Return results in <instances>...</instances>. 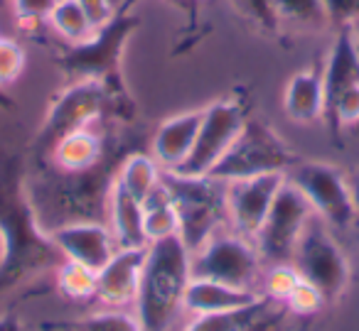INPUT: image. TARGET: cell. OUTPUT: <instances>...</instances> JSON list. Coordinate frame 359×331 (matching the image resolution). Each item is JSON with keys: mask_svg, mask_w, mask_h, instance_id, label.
Segmentation results:
<instances>
[{"mask_svg": "<svg viewBox=\"0 0 359 331\" xmlns=\"http://www.w3.org/2000/svg\"><path fill=\"white\" fill-rule=\"evenodd\" d=\"M313 216L315 211L308 199L303 197V192L285 179L254 238L264 265H278V262L293 260L295 246H298L300 236Z\"/></svg>", "mask_w": 359, "mask_h": 331, "instance_id": "9c48e42d", "label": "cell"}, {"mask_svg": "<svg viewBox=\"0 0 359 331\" xmlns=\"http://www.w3.org/2000/svg\"><path fill=\"white\" fill-rule=\"evenodd\" d=\"M349 130H352V135H357V138H359V120H357V125H352Z\"/></svg>", "mask_w": 359, "mask_h": 331, "instance_id": "ab89813d", "label": "cell"}, {"mask_svg": "<svg viewBox=\"0 0 359 331\" xmlns=\"http://www.w3.org/2000/svg\"><path fill=\"white\" fill-rule=\"evenodd\" d=\"M349 182V192H352V202H354V226H359V169H354L347 177Z\"/></svg>", "mask_w": 359, "mask_h": 331, "instance_id": "d590c367", "label": "cell"}, {"mask_svg": "<svg viewBox=\"0 0 359 331\" xmlns=\"http://www.w3.org/2000/svg\"><path fill=\"white\" fill-rule=\"evenodd\" d=\"M138 25L140 20L135 15H118L116 13L114 20L101 27V30H96L86 42L72 45V50L57 59V66L72 81L99 79L111 89L123 91L118 74L121 50H123L126 40L133 35V30Z\"/></svg>", "mask_w": 359, "mask_h": 331, "instance_id": "52a82bcc", "label": "cell"}, {"mask_svg": "<svg viewBox=\"0 0 359 331\" xmlns=\"http://www.w3.org/2000/svg\"><path fill=\"white\" fill-rule=\"evenodd\" d=\"M0 331H25L18 314H0Z\"/></svg>", "mask_w": 359, "mask_h": 331, "instance_id": "8d00e7d4", "label": "cell"}, {"mask_svg": "<svg viewBox=\"0 0 359 331\" xmlns=\"http://www.w3.org/2000/svg\"><path fill=\"white\" fill-rule=\"evenodd\" d=\"M300 275L293 267V262H278V265H266L264 275H261L259 292L264 297H269L276 304H283L290 297V292L295 290Z\"/></svg>", "mask_w": 359, "mask_h": 331, "instance_id": "4316f807", "label": "cell"}, {"mask_svg": "<svg viewBox=\"0 0 359 331\" xmlns=\"http://www.w3.org/2000/svg\"><path fill=\"white\" fill-rule=\"evenodd\" d=\"M72 329L74 331H143L138 319H135V314L130 316L121 309H114V307L74 321Z\"/></svg>", "mask_w": 359, "mask_h": 331, "instance_id": "83f0119b", "label": "cell"}, {"mask_svg": "<svg viewBox=\"0 0 359 331\" xmlns=\"http://www.w3.org/2000/svg\"><path fill=\"white\" fill-rule=\"evenodd\" d=\"M290 184L303 192L310 202L315 216H320L330 228L349 231L354 228V202L349 192L347 174L339 172V167L327 162H303L285 174Z\"/></svg>", "mask_w": 359, "mask_h": 331, "instance_id": "30bf717a", "label": "cell"}, {"mask_svg": "<svg viewBox=\"0 0 359 331\" xmlns=\"http://www.w3.org/2000/svg\"><path fill=\"white\" fill-rule=\"evenodd\" d=\"M293 267L303 280L315 285L325 302H337L349 287V260L342 246L334 241L330 226L320 216H313L300 236L293 253Z\"/></svg>", "mask_w": 359, "mask_h": 331, "instance_id": "ba28073f", "label": "cell"}, {"mask_svg": "<svg viewBox=\"0 0 359 331\" xmlns=\"http://www.w3.org/2000/svg\"><path fill=\"white\" fill-rule=\"evenodd\" d=\"M163 182L177 209L180 238L190 251H197L207 238L229 226L224 182L210 174L192 177V174L168 172V169H163Z\"/></svg>", "mask_w": 359, "mask_h": 331, "instance_id": "277c9868", "label": "cell"}, {"mask_svg": "<svg viewBox=\"0 0 359 331\" xmlns=\"http://www.w3.org/2000/svg\"><path fill=\"white\" fill-rule=\"evenodd\" d=\"M128 111H133V106H130L126 91L111 89L99 79L72 81L47 111L45 123L32 140V157L35 162H47L52 150L65 135L74 133V130L94 128L106 115H114L118 123L128 120L133 118V113Z\"/></svg>", "mask_w": 359, "mask_h": 331, "instance_id": "3957f363", "label": "cell"}, {"mask_svg": "<svg viewBox=\"0 0 359 331\" xmlns=\"http://www.w3.org/2000/svg\"><path fill=\"white\" fill-rule=\"evenodd\" d=\"M13 106H15V101H13L8 94H3V89H0V108H3V111H11Z\"/></svg>", "mask_w": 359, "mask_h": 331, "instance_id": "74e56055", "label": "cell"}, {"mask_svg": "<svg viewBox=\"0 0 359 331\" xmlns=\"http://www.w3.org/2000/svg\"><path fill=\"white\" fill-rule=\"evenodd\" d=\"M65 260H74L99 272L118 251L114 233L106 221H74L50 231Z\"/></svg>", "mask_w": 359, "mask_h": 331, "instance_id": "4fadbf2b", "label": "cell"}, {"mask_svg": "<svg viewBox=\"0 0 359 331\" xmlns=\"http://www.w3.org/2000/svg\"><path fill=\"white\" fill-rule=\"evenodd\" d=\"M261 297L256 290H239V287L222 285L207 277H192L185 292V311L192 316L212 314V311H226L236 307L251 304Z\"/></svg>", "mask_w": 359, "mask_h": 331, "instance_id": "d6986e66", "label": "cell"}, {"mask_svg": "<svg viewBox=\"0 0 359 331\" xmlns=\"http://www.w3.org/2000/svg\"><path fill=\"white\" fill-rule=\"evenodd\" d=\"M349 30H352L354 40H357V45H359V22H354V25H352V27H349Z\"/></svg>", "mask_w": 359, "mask_h": 331, "instance_id": "f35d334b", "label": "cell"}, {"mask_svg": "<svg viewBox=\"0 0 359 331\" xmlns=\"http://www.w3.org/2000/svg\"><path fill=\"white\" fill-rule=\"evenodd\" d=\"M145 251L148 248H118L116 255L96 272V300L114 309L135 304Z\"/></svg>", "mask_w": 359, "mask_h": 331, "instance_id": "5bb4252c", "label": "cell"}, {"mask_svg": "<svg viewBox=\"0 0 359 331\" xmlns=\"http://www.w3.org/2000/svg\"><path fill=\"white\" fill-rule=\"evenodd\" d=\"M239 10L256 22L264 32H278L280 20L276 15L273 0H236Z\"/></svg>", "mask_w": 359, "mask_h": 331, "instance_id": "4dcf8cb0", "label": "cell"}, {"mask_svg": "<svg viewBox=\"0 0 359 331\" xmlns=\"http://www.w3.org/2000/svg\"><path fill=\"white\" fill-rule=\"evenodd\" d=\"M57 287L65 297L74 302H86L96 297V270L86 265H79L74 260H65L55 270Z\"/></svg>", "mask_w": 359, "mask_h": 331, "instance_id": "484cf974", "label": "cell"}, {"mask_svg": "<svg viewBox=\"0 0 359 331\" xmlns=\"http://www.w3.org/2000/svg\"><path fill=\"white\" fill-rule=\"evenodd\" d=\"M323 6L330 25H334L337 30L359 22V0H323Z\"/></svg>", "mask_w": 359, "mask_h": 331, "instance_id": "d6a6232c", "label": "cell"}, {"mask_svg": "<svg viewBox=\"0 0 359 331\" xmlns=\"http://www.w3.org/2000/svg\"><path fill=\"white\" fill-rule=\"evenodd\" d=\"M264 270L266 265L256 243L234 228H222L192 251V277H207L222 285L259 292Z\"/></svg>", "mask_w": 359, "mask_h": 331, "instance_id": "8992f818", "label": "cell"}, {"mask_svg": "<svg viewBox=\"0 0 359 331\" xmlns=\"http://www.w3.org/2000/svg\"><path fill=\"white\" fill-rule=\"evenodd\" d=\"M57 3H60V0H57Z\"/></svg>", "mask_w": 359, "mask_h": 331, "instance_id": "60d3db41", "label": "cell"}, {"mask_svg": "<svg viewBox=\"0 0 359 331\" xmlns=\"http://www.w3.org/2000/svg\"><path fill=\"white\" fill-rule=\"evenodd\" d=\"M202 123V108L200 111H185V113L172 115L165 123L158 125L153 140H150V150L158 164L168 172L182 167L187 157H190L192 148H195L197 133H200Z\"/></svg>", "mask_w": 359, "mask_h": 331, "instance_id": "2e32d148", "label": "cell"}, {"mask_svg": "<svg viewBox=\"0 0 359 331\" xmlns=\"http://www.w3.org/2000/svg\"><path fill=\"white\" fill-rule=\"evenodd\" d=\"M22 69H25V50L15 40L0 37V89L20 79Z\"/></svg>", "mask_w": 359, "mask_h": 331, "instance_id": "f546056e", "label": "cell"}, {"mask_svg": "<svg viewBox=\"0 0 359 331\" xmlns=\"http://www.w3.org/2000/svg\"><path fill=\"white\" fill-rule=\"evenodd\" d=\"M359 84V45L354 40L352 30L344 27L337 30V37L330 45L327 59L323 64V94H325V108L323 120L327 123L332 118V111L337 106L339 96L347 89Z\"/></svg>", "mask_w": 359, "mask_h": 331, "instance_id": "9a60e30c", "label": "cell"}, {"mask_svg": "<svg viewBox=\"0 0 359 331\" xmlns=\"http://www.w3.org/2000/svg\"><path fill=\"white\" fill-rule=\"evenodd\" d=\"M79 8L86 13L89 22L94 25V30H101L104 25H109L116 17V6L114 0H76Z\"/></svg>", "mask_w": 359, "mask_h": 331, "instance_id": "836d02e7", "label": "cell"}, {"mask_svg": "<svg viewBox=\"0 0 359 331\" xmlns=\"http://www.w3.org/2000/svg\"><path fill=\"white\" fill-rule=\"evenodd\" d=\"M325 304H327V302H325V297L320 295L318 287L310 285V282L303 280V277L298 280V285H295V290L290 292L288 300L283 302L285 311H288V314H295V316H313V314H318Z\"/></svg>", "mask_w": 359, "mask_h": 331, "instance_id": "f1b7e54d", "label": "cell"}, {"mask_svg": "<svg viewBox=\"0 0 359 331\" xmlns=\"http://www.w3.org/2000/svg\"><path fill=\"white\" fill-rule=\"evenodd\" d=\"M273 307H278V304L271 302L269 297L261 295L256 302L244 304V307H236V309L192 316V321L182 331H246V329H251L259 319H264Z\"/></svg>", "mask_w": 359, "mask_h": 331, "instance_id": "44dd1931", "label": "cell"}, {"mask_svg": "<svg viewBox=\"0 0 359 331\" xmlns=\"http://www.w3.org/2000/svg\"><path fill=\"white\" fill-rule=\"evenodd\" d=\"M273 6L278 20L298 30L318 32L330 25L323 0H273Z\"/></svg>", "mask_w": 359, "mask_h": 331, "instance_id": "d4e9b609", "label": "cell"}, {"mask_svg": "<svg viewBox=\"0 0 359 331\" xmlns=\"http://www.w3.org/2000/svg\"><path fill=\"white\" fill-rule=\"evenodd\" d=\"M160 179H163V167L158 164V160L153 155L140 153V150H133V153L126 155L118 167V174H116V184L123 187L140 204L158 187Z\"/></svg>", "mask_w": 359, "mask_h": 331, "instance_id": "7402d4cb", "label": "cell"}, {"mask_svg": "<svg viewBox=\"0 0 359 331\" xmlns=\"http://www.w3.org/2000/svg\"><path fill=\"white\" fill-rule=\"evenodd\" d=\"M50 27L57 32L60 37H65L72 45H79V42H86L91 35H94V25L89 22L86 13L79 8L76 0H60L55 6V10L50 13Z\"/></svg>", "mask_w": 359, "mask_h": 331, "instance_id": "cb8c5ba5", "label": "cell"}, {"mask_svg": "<svg viewBox=\"0 0 359 331\" xmlns=\"http://www.w3.org/2000/svg\"><path fill=\"white\" fill-rule=\"evenodd\" d=\"M143 226L148 243L163 241V238L180 236V216L172 204L168 187L160 179V184L143 199Z\"/></svg>", "mask_w": 359, "mask_h": 331, "instance_id": "603a6c76", "label": "cell"}, {"mask_svg": "<svg viewBox=\"0 0 359 331\" xmlns=\"http://www.w3.org/2000/svg\"><path fill=\"white\" fill-rule=\"evenodd\" d=\"M106 150H109V140L106 135H99L94 128L74 130V133L65 135L52 150L47 164L62 169V172H84L91 169L104 160ZM42 164V162H35Z\"/></svg>", "mask_w": 359, "mask_h": 331, "instance_id": "ac0fdd59", "label": "cell"}, {"mask_svg": "<svg viewBox=\"0 0 359 331\" xmlns=\"http://www.w3.org/2000/svg\"><path fill=\"white\" fill-rule=\"evenodd\" d=\"M57 0H13V10H15L20 25H40L50 20V13L55 10Z\"/></svg>", "mask_w": 359, "mask_h": 331, "instance_id": "1f68e13d", "label": "cell"}, {"mask_svg": "<svg viewBox=\"0 0 359 331\" xmlns=\"http://www.w3.org/2000/svg\"><path fill=\"white\" fill-rule=\"evenodd\" d=\"M65 262L27 189L20 155H0V300Z\"/></svg>", "mask_w": 359, "mask_h": 331, "instance_id": "6da1fadb", "label": "cell"}, {"mask_svg": "<svg viewBox=\"0 0 359 331\" xmlns=\"http://www.w3.org/2000/svg\"><path fill=\"white\" fill-rule=\"evenodd\" d=\"M298 162L300 157L283 143V138H278V133H273L271 125L249 118L234 145L215 164L210 177L231 182V179L259 177V174H288V169Z\"/></svg>", "mask_w": 359, "mask_h": 331, "instance_id": "5b68a950", "label": "cell"}, {"mask_svg": "<svg viewBox=\"0 0 359 331\" xmlns=\"http://www.w3.org/2000/svg\"><path fill=\"white\" fill-rule=\"evenodd\" d=\"M192 280V251L180 236L148 243L135 297V319L143 331H172L185 314V292Z\"/></svg>", "mask_w": 359, "mask_h": 331, "instance_id": "7a4b0ae2", "label": "cell"}, {"mask_svg": "<svg viewBox=\"0 0 359 331\" xmlns=\"http://www.w3.org/2000/svg\"><path fill=\"white\" fill-rule=\"evenodd\" d=\"M285 314H288V311H285V307H283V309L273 307V309H271L264 319H259L254 326H251V329H246V331H290L288 324H285Z\"/></svg>", "mask_w": 359, "mask_h": 331, "instance_id": "e575fe53", "label": "cell"}, {"mask_svg": "<svg viewBox=\"0 0 359 331\" xmlns=\"http://www.w3.org/2000/svg\"><path fill=\"white\" fill-rule=\"evenodd\" d=\"M106 223H109L118 248H148V236H145L143 226V204L116 182L111 187Z\"/></svg>", "mask_w": 359, "mask_h": 331, "instance_id": "ffe728a7", "label": "cell"}, {"mask_svg": "<svg viewBox=\"0 0 359 331\" xmlns=\"http://www.w3.org/2000/svg\"><path fill=\"white\" fill-rule=\"evenodd\" d=\"M246 120H249V115H246V108L239 99L212 101L207 108H202L200 133H197L190 157L182 162V167L172 169V172L192 174V177L210 174L215 164L226 155V150L234 145V140L239 138Z\"/></svg>", "mask_w": 359, "mask_h": 331, "instance_id": "8fae6325", "label": "cell"}, {"mask_svg": "<svg viewBox=\"0 0 359 331\" xmlns=\"http://www.w3.org/2000/svg\"><path fill=\"white\" fill-rule=\"evenodd\" d=\"M285 174H259V177L246 179H231L224 182V197H226V213H229V226L236 233L254 241L273 204L278 189L283 187Z\"/></svg>", "mask_w": 359, "mask_h": 331, "instance_id": "7c38bea8", "label": "cell"}, {"mask_svg": "<svg viewBox=\"0 0 359 331\" xmlns=\"http://www.w3.org/2000/svg\"><path fill=\"white\" fill-rule=\"evenodd\" d=\"M325 94H323V69L308 66L290 76L283 94V111L293 123L310 125L323 120Z\"/></svg>", "mask_w": 359, "mask_h": 331, "instance_id": "e0dca14e", "label": "cell"}]
</instances>
